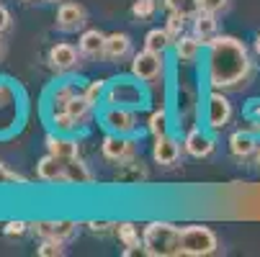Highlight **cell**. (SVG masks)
Listing matches in <instances>:
<instances>
[{
    "mask_svg": "<svg viewBox=\"0 0 260 257\" xmlns=\"http://www.w3.org/2000/svg\"><path fill=\"white\" fill-rule=\"evenodd\" d=\"M209 49V83L214 90H237L245 88L252 75V62L247 47L235 36H214L206 42Z\"/></svg>",
    "mask_w": 260,
    "mask_h": 257,
    "instance_id": "1",
    "label": "cell"
},
{
    "mask_svg": "<svg viewBox=\"0 0 260 257\" xmlns=\"http://www.w3.org/2000/svg\"><path fill=\"white\" fill-rule=\"evenodd\" d=\"M144 254L152 257H175L180 254V227L170 222H150L142 232Z\"/></svg>",
    "mask_w": 260,
    "mask_h": 257,
    "instance_id": "2",
    "label": "cell"
},
{
    "mask_svg": "<svg viewBox=\"0 0 260 257\" xmlns=\"http://www.w3.org/2000/svg\"><path fill=\"white\" fill-rule=\"evenodd\" d=\"M219 249V239L214 229L204 224H191V227H180V254L188 257H206Z\"/></svg>",
    "mask_w": 260,
    "mask_h": 257,
    "instance_id": "3",
    "label": "cell"
},
{
    "mask_svg": "<svg viewBox=\"0 0 260 257\" xmlns=\"http://www.w3.org/2000/svg\"><path fill=\"white\" fill-rule=\"evenodd\" d=\"M106 105H126V108H142L147 103V90H144V83H139L137 78L126 80V78H119L114 83H108V90H106V98H103Z\"/></svg>",
    "mask_w": 260,
    "mask_h": 257,
    "instance_id": "4",
    "label": "cell"
},
{
    "mask_svg": "<svg viewBox=\"0 0 260 257\" xmlns=\"http://www.w3.org/2000/svg\"><path fill=\"white\" fill-rule=\"evenodd\" d=\"M165 75V62L162 54L150 52V49H142L139 54L132 57V78H137L144 85H155L160 83Z\"/></svg>",
    "mask_w": 260,
    "mask_h": 257,
    "instance_id": "5",
    "label": "cell"
},
{
    "mask_svg": "<svg viewBox=\"0 0 260 257\" xmlns=\"http://www.w3.org/2000/svg\"><path fill=\"white\" fill-rule=\"evenodd\" d=\"M101 152L108 162H116V165H129L137 160V141L129 134H106L103 144H101Z\"/></svg>",
    "mask_w": 260,
    "mask_h": 257,
    "instance_id": "6",
    "label": "cell"
},
{
    "mask_svg": "<svg viewBox=\"0 0 260 257\" xmlns=\"http://www.w3.org/2000/svg\"><path fill=\"white\" fill-rule=\"evenodd\" d=\"M101 124L111 134H134L137 131V111L126 105H106V111L101 114Z\"/></svg>",
    "mask_w": 260,
    "mask_h": 257,
    "instance_id": "7",
    "label": "cell"
},
{
    "mask_svg": "<svg viewBox=\"0 0 260 257\" xmlns=\"http://www.w3.org/2000/svg\"><path fill=\"white\" fill-rule=\"evenodd\" d=\"M230 121H232V103L221 90H211L206 100V126L211 131H221Z\"/></svg>",
    "mask_w": 260,
    "mask_h": 257,
    "instance_id": "8",
    "label": "cell"
},
{
    "mask_svg": "<svg viewBox=\"0 0 260 257\" xmlns=\"http://www.w3.org/2000/svg\"><path fill=\"white\" fill-rule=\"evenodd\" d=\"M31 232L42 239H59V242H70L72 237L78 234V224L75 222H34L31 224Z\"/></svg>",
    "mask_w": 260,
    "mask_h": 257,
    "instance_id": "9",
    "label": "cell"
},
{
    "mask_svg": "<svg viewBox=\"0 0 260 257\" xmlns=\"http://www.w3.org/2000/svg\"><path fill=\"white\" fill-rule=\"evenodd\" d=\"M88 23V11L80 3H59L57 8V28L59 31H78Z\"/></svg>",
    "mask_w": 260,
    "mask_h": 257,
    "instance_id": "10",
    "label": "cell"
},
{
    "mask_svg": "<svg viewBox=\"0 0 260 257\" xmlns=\"http://www.w3.org/2000/svg\"><path fill=\"white\" fill-rule=\"evenodd\" d=\"M80 49H75L72 44L67 42H59L49 49V64L57 69V72H70V69H75L80 67Z\"/></svg>",
    "mask_w": 260,
    "mask_h": 257,
    "instance_id": "11",
    "label": "cell"
},
{
    "mask_svg": "<svg viewBox=\"0 0 260 257\" xmlns=\"http://www.w3.org/2000/svg\"><path fill=\"white\" fill-rule=\"evenodd\" d=\"M183 150L196 160H206V157L214 155V136L204 129H191L185 141H183Z\"/></svg>",
    "mask_w": 260,
    "mask_h": 257,
    "instance_id": "12",
    "label": "cell"
},
{
    "mask_svg": "<svg viewBox=\"0 0 260 257\" xmlns=\"http://www.w3.org/2000/svg\"><path fill=\"white\" fill-rule=\"evenodd\" d=\"M44 144H47V152H49V155H54V157H59V160H64V162L80 157L78 141L70 139V136H64V134H59V131H57V134H47Z\"/></svg>",
    "mask_w": 260,
    "mask_h": 257,
    "instance_id": "13",
    "label": "cell"
},
{
    "mask_svg": "<svg viewBox=\"0 0 260 257\" xmlns=\"http://www.w3.org/2000/svg\"><path fill=\"white\" fill-rule=\"evenodd\" d=\"M152 157H155V162L162 165V167L178 165V160H180V144H178V139L170 136V134L157 136V139H155V146H152Z\"/></svg>",
    "mask_w": 260,
    "mask_h": 257,
    "instance_id": "14",
    "label": "cell"
},
{
    "mask_svg": "<svg viewBox=\"0 0 260 257\" xmlns=\"http://www.w3.org/2000/svg\"><path fill=\"white\" fill-rule=\"evenodd\" d=\"M106 39H108V33H103L98 28H85L78 39V49L83 52V57L101 59L106 54Z\"/></svg>",
    "mask_w": 260,
    "mask_h": 257,
    "instance_id": "15",
    "label": "cell"
},
{
    "mask_svg": "<svg viewBox=\"0 0 260 257\" xmlns=\"http://www.w3.org/2000/svg\"><path fill=\"white\" fill-rule=\"evenodd\" d=\"M36 177L44 182H67V167L64 160L54 157V155H44L36 162Z\"/></svg>",
    "mask_w": 260,
    "mask_h": 257,
    "instance_id": "16",
    "label": "cell"
},
{
    "mask_svg": "<svg viewBox=\"0 0 260 257\" xmlns=\"http://www.w3.org/2000/svg\"><path fill=\"white\" fill-rule=\"evenodd\" d=\"M132 54V39H129V33H108V39H106V59L108 62H121Z\"/></svg>",
    "mask_w": 260,
    "mask_h": 257,
    "instance_id": "17",
    "label": "cell"
},
{
    "mask_svg": "<svg viewBox=\"0 0 260 257\" xmlns=\"http://www.w3.org/2000/svg\"><path fill=\"white\" fill-rule=\"evenodd\" d=\"M175 57H178V62H185V64H188V62H196L199 59V54H201V47H204V42L199 39V36L196 33H188V36H178V39H175Z\"/></svg>",
    "mask_w": 260,
    "mask_h": 257,
    "instance_id": "18",
    "label": "cell"
},
{
    "mask_svg": "<svg viewBox=\"0 0 260 257\" xmlns=\"http://www.w3.org/2000/svg\"><path fill=\"white\" fill-rule=\"evenodd\" d=\"M230 152L237 160H247L250 155H257V141H255V136L250 131L240 129V131H235L230 136Z\"/></svg>",
    "mask_w": 260,
    "mask_h": 257,
    "instance_id": "19",
    "label": "cell"
},
{
    "mask_svg": "<svg viewBox=\"0 0 260 257\" xmlns=\"http://www.w3.org/2000/svg\"><path fill=\"white\" fill-rule=\"evenodd\" d=\"M193 33L199 36V39L204 42V47H206V42H211L214 36H216V16L214 13H206V11H199L193 16Z\"/></svg>",
    "mask_w": 260,
    "mask_h": 257,
    "instance_id": "20",
    "label": "cell"
},
{
    "mask_svg": "<svg viewBox=\"0 0 260 257\" xmlns=\"http://www.w3.org/2000/svg\"><path fill=\"white\" fill-rule=\"evenodd\" d=\"M173 44H175V39L165 28H152V31H147V36H144V49L157 52V54H165Z\"/></svg>",
    "mask_w": 260,
    "mask_h": 257,
    "instance_id": "21",
    "label": "cell"
},
{
    "mask_svg": "<svg viewBox=\"0 0 260 257\" xmlns=\"http://www.w3.org/2000/svg\"><path fill=\"white\" fill-rule=\"evenodd\" d=\"M64 167H67V182L70 186H88V182H93V172L88 170V165L80 157L64 162Z\"/></svg>",
    "mask_w": 260,
    "mask_h": 257,
    "instance_id": "22",
    "label": "cell"
},
{
    "mask_svg": "<svg viewBox=\"0 0 260 257\" xmlns=\"http://www.w3.org/2000/svg\"><path fill=\"white\" fill-rule=\"evenodd\" d=\"M80 90H78V85L75 83H62L54 93H52V114H62V111H67V103L75 98Z\"/></svg>",
    "mask_w": 260,
    "mask_h": 257,
    "instance_id": "23",
    "label": "cell"
},
{
    "mask_svg": "<svg viewBox=\"0 0 260 257\" xmlns=\"http://www.w3.org/2000/svg\"><path fill=\"white\" fill-rule=\"evenodd\" d=\"M93 108H95V105H93V103L85 98V93H78L75 98H72V100L67 103V114H70L72 119H75L80 126H83V124L88 121V116H90Z\"/></svg>",
    "mask_w": 260,
    "mask_h": 257,
    "instance_id": "24",
    "label": "cell"
},
{
    "mask_svg": "<svg viewBox=\"0 0 260 257\" xmlns=\"http://www.w3.org/2000/svg\"><path fill=\"white\" fill-rule=\"evenodd\" d=\"M168 126H170L168 111H165V108H155V111L150 114V119H147V129H150V134L155 139L157 136H165L168 134Z\"/></svg>",
    "mask_w": 260,
    "mask_h": 257,
    "instance_id": "25",
    "label": "cell"
},
{
    "mask_svg": "<svg viewBox=\"0 0 260 257\" xmlns=\"http://www.w3.org/2000/svg\"><path fill=\"white\" fill-rule=\"evenodd\" d=\"M165 6L173 13H180L185 18H193L201 11V0H165Z\"/></svg>",
    "mask_w": 260,
    "mask_h": 257,
    "instance_id": "26",
    "label": "cell"
},
{
    "mask_svg": "<svg viewBox=\"0 0 260 257\" xmlns=\"http://www.w3.org/2000/svg\"><path fill=\"white\" fill-rule=\"evenodd\" d=\"M116 234H119V239L124 242V247H144V244H142V237H139V229H137L134 224H129V222L116 224Z\"/></svg>",
    "mask_w": 260,
    "mask_h": 257,
    "instance_id": "27",
    "label": "cell"
},
{
    "mask_svg": "<svg viewBox=\"0 0 260 257\" xmlns=\"http://www.w3.org/2000/svg\"><path fill=\"white\" fill-rule=\"evenodd\" d=\"M106 90H108V80H90L88 88H85L83 93H85V98H88L93 105H98V103H103Z\"/></svg>",
    "mask_w": 260,
    "mask_h": 257,
    "instance_id": "28",
    "label": "cell"
},
{
    "mask_svg": "<svg viewBox=\"0 0 260 257\" xmlns=\"http://www.w3.org/2000/svg\"><path fill=\"white\" fill-rule=\"evenodd\" d=\"M62 244L64 242H59V239H42V244L36 247V254L39 257H62L64 254Z\"/></svg>",
    "mask_w": 260,
    "mask_h": 257,
    "instance_id": "29",
    "label": "cell"
},
{
    "mask_svg": "<svg viewBox=\"0 0 260 257\" xmlns=\"http://www.w3.org/2000/svg\"><path fill=\"white\" fill-rule=\"evenodd\" d=\"M52 121H54V129H57L59 134H72V131L80 126V124L72 119L67 111H62V114H52Z\"/></svg>",
    "mask_w": 260,
    "mask_h": 257,
    "instance_id": "30",
    "label": "cell"
},
{
    "mask_svg": "<svg viewBox=\"0 0 260 257\" xmlns=\"http://www.w3.org/2000/svg\"><path fill=\"white\" fill-rule=\"evenodd\" d=\"M155 11H157V0H134V6H132L134 18H152Z\"/></svg>",
    "mask_w": 260,
    "mask_h": 257,
    "instance_id": "31",
    "label": "cell"
},
{
    "mask_svg": "<svg viewBox=\"0 0 260 257\" xmlns=\"http://www.w3.org/2000/svg\"><path fill=\"white\" fill-rule=\"evenodd\" d=\"M185 16H180V13H173L170 11V16H168V21H165V31L173 36V39H178V36H183V28H185Z\"/></svg>",
    "mask_w": 260,
    "mask_h": 257,
    "instance_id": "32",
    "label": "cell"
},
{
    "mask_svg": "<svg viewBox=\"0 0 260 257\" xmlns=\"http://www.w3.org/2000/svg\"><path fill=\"white\" fill-rule=\"evenodd\" d=\"M26 232H31V224H26V222H6V224H3V234H6L8 239H18V237H23Z\"/></svg>",
    "mask_w": 260,
    "mask_h": 257,
    "instance_id": "33",
    "label": "cell"
},
{
    "mask_svg": "<svg viewBox=\"0 0 260 257\" xmlns=\"http://www.w3.org/2000/svg\"><path fill=\"white\" fill-rule=\"evenodd\" d=\"M6 182H18V186H26V177L18 175V172H11L3 162H0V186H6Z\"/></svg>",
    "mask_w": 260,
    "mask_h": 257,
    "instance_id": "34",
    "label": "cell"
},
{
    "mask_svg": "<svg viewBox=\"0 0 260 257\" xmlns=\"http://www.w3.org/2000/svg\"><path fill=\"white\" fill-rule=\"evenodd\" d=\"M227 6H230V0H201V11H206V13H224L227 11Z\"/></svg>",
    "mask_w": 260,
    "mask_h": 257,
    "instance_id": "35",
    "label": "cell"
},
{
    "mask_svg": "<svg viewBox=\"0 0 260 257\" xmlns=\"http://www.w3.org/2000/svg\"><path fill=\"white\" fill-rule=\"evenodd\" d=\"M11 23H13V16H11V11L0 3V33H6L8 28H11Z\"/></svg>",
    "mask_w": 260,
    "mask_h": 257,
    "instance_id": "36",
    "label": "cell"
},
{
    "mask_svg": "<svg viewBox=\"0 0 260 257\" xmlns=\"http://www.w3.org/2000/svg\"><path fill=\"white\" fill-rule=\"evenodd\" d=\"M255 52H257V57H260V36L255 39Z\"/></svg>",
    "mask_w": 260,
    "mask_h": 257,
    "instance_id": "37",
    "label": "cell"
},
{
    "mask_svg": "<svg viewBox=\"0 0 260 257\" xmlns=\"http://www.w3.org/2000/svg\"><path fill=\"white\" fill-rule=\"evenodd\" d=\"M6 54V47H3V39H0V57H3Z\"/></svg>",
    "mask_w": 260,
    "mask_h": 257,
    "instance_id": "38",
    "label": "cell"
},
{
    "mask_svg": "<svg viewBox=\"0 0 260 257\" xmlns=\"http://www.w3.org/2000/svg\"><path fill=\"white\" fill-rule=\"evenodd\" d=\"M47 3H64V0H47Z\"/></svg>",
    "mask_w": 260,
    "mask_h": 257,
    "instance_id": "39",
    "label": "cell"
},
{
    "mask_svg": "<svg viewBox=\"0 0 260 257\" xmlns=\"http://www.w3.org/2000/svg\"><path fill=\"white\" fill-rule=\"evenodd\" d=\"M21 3H36V0H21Z\"/></svg>",
    "mask_w": 260,
    "mask_h": 257,
    "instance_id": "40",
    "label": "cell"
},
{
    "mask_svg": "<svg viewBox=\"0 0 260 257\" xmlns=\"http://www.w3.org/2000/svg\"><path fill=\"white\" fill-rule=\"evenodd\" d=\"M257 167H260V150H257Z\"/></svg>",
    "mask_w": 260,
    "mask_h": 257,
    "instance_id": "41",
    "label": "cell"
}]
</instances>
